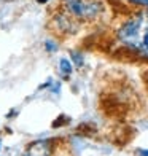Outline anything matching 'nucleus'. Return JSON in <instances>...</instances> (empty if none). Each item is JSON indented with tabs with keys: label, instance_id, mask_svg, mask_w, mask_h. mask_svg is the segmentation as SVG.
I'll return each mask as SVG.
<instances>
[{
	"label": "nucleus",
	"instance_id": "obj_10",
	"mask_svg": "<svg viewBox=\"0 0 148 156\" xmlns=\"http://www.w3.org/2000/svg\"><path fill=\"white\" fill-rule=\"evenodd\" d=\"M143 80H145V84H146V88H148V70H146L145 75H143Z\"/></svg>",
	"mask_w": 148,
	"mask_h": 156
},
{
	"label": "nucleus",
	"instance_id": "obj_2",
	"mask_svg": "<svg viewBox=\"0 0 148 156\" xmlns=\"http://www.w3.org/2000/svg\"><path fill=\"white\" fill-rule=\"evenodd\" d=\"M64 10L73 19L93 21L102 15L104 3L100 0H65Z\"/></svg>",
	"mask_w": 148,
	"mask_h": 156
},
{
	"label": "nucleus",
	"instance_id": "obj_11",
	"mask_svg": "<svg viewBox=\"0 0 148 156\" xmlns=\"http://www.w3.org/2000/svg\"><path fill=\"white\" fill-rule=\"evenodd\" d=\"M37 2H38V3H46L48 0H37Z\"/></svg>",
	"mask_w": 148,
	"mask_h": 156
},
{
	"label": "nucleus",
	"instance_id": "obj_6",
	"mask_svg": "<svg viewBox=\"0 0 148 156\" xmlns=\"http://www.w3.org/2000/svg\"><path fill=\"white\" fill-rule=\"evenodd\" d=\"M70 58H72V62L75 64L76 67H81V66H83L84 59H83L81 53H78V51H72V53H70Z\"/></svg>",
	"mask_w": 148,
	"mask_h": 156
},
{
	"label": "nucleus",
	"instance_id": "obj_7",
	"mask_svg": "<svg viewBox=\"0 0 148 156\" xmlns=\"http://www.w3.org/2000/svg\"><path fill=\"white\" fill-rule=\"evenodd\" d=\"M45 49H46L48 53H54L56 49H58V43H56L54 40H49V38H48V40L45 41Z\"/></svg>",
	"mask_w": 148,
	"mask_h": 156
},
{
	"label": "nucleus",
	"instance_id": "obj_1",
	"mask_svg": "<svg viewBox=\"0 0 148 156\" xmlns=\"http://www.w3.org/2000/svg\"><path fill=\"white\" fill-rule=\"evenodd\" d=\"M116 38L128 51L148 61V13L140 11L128 18L116 30Z\"/></svg>",
	"mask_w": 148,
	"mask_h": 156
},
{
	"label": "nucleus",
	"instance_id": "obj_9",
	"mask_svg": "<svg viewBox=\"0 0 148 156\" xmlns=\"http://www.w3.org/2000/svg\"><path fill=\"white\" fill-rule=\"evenodd\" d=\"M139 156H148V150H139Z\"/></svg>",
	"mask_w": 148,
	"mask_h": 156
},
{
	"label": "nucleus",
	"instance_id": "obj_5",
	"mask_svg": "<svg viewBox=\"0 0 148 156\" xmlns=\"http://www.w3.org/2000/svg\"><path fill=\"white\" fill-rule=\"evenodd\" d=\"M59 70H61V73L64 76H69L70 73H72V70H73L72 62H70L69 59H65V58H62L59 61Z\"/></svg>",
	"mask_w": 148,
	"mask_h": 156
},
{
	"label": "nucleus",
	"instance_id": "obj_4",
	"mask_svg": "<svg viewBox=\"0 0 148 156\" xmlns=\"http://www.w3.org/2000/svg\"><path fill=\"white\" fill-rule=\"evenodd\" d=\"M51 140H37L27 145L24 156H51L53 151Z\"/></svg>",
	"mask_w": 148,
	"mask_h": 156
},
{
	"label": "nucleus",
	"instance_id": "obj_8",
	"mask_svg": "<svg viewBox=\"0 0 148 156\" xmlns=\"http://www.w3.org/2000/svg\"><path fill=\"white\" fill-rule=\"evenodd\" d=\"M131 3H136V5H142V6H148V0H129Z\"/></svg>",
	"mask_w": 148,
	"mask_h": 156
},
{
	"label": "nucleus",
	"instance_id": "obj_3",
	"mask_svg": "<svg viewBox=\"0 0 148 156\" xmlns=\"http://www.w3.org/2000/svg\"><path fill=\"white\" fill-rule=\"evenodd\" d=\"M51 29L59 35H72L78 30V24L67 11H59L54 13L51 18Z\"/></svg>",
	"mask_w": 148,
	"mask_h": 156
}]
</instances>
